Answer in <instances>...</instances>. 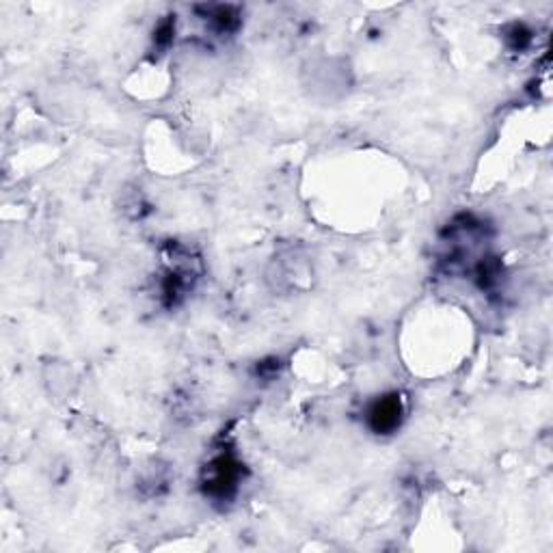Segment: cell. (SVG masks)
Instances as JSON below:
<instances>
[{"label":"cell","mask_w":553,"mask_h":553,"mask_svg":"<svg viewBox=\"0 0 553 553\" xmlns=\"http://www.w3.org/2000/svg\"><path fill=\"white\" fill-rule=\"evenodd\" d=\"M402 420V402L398 396H385L370 406L368 422L374 433L389 434L400 426Z\"/></svg>","instance_id":"6da1fadb"},{"label":"cell","mask_w":553,"mask_h":553,"mask_svg":"<svg viewBox=\"0 0 553 553\" xmlns=\"http://www.w3.org/2000/svg\"><path fill=\"white\" fill-rule=\"evenodd\" d=\"M236 482H238V465L227 456L214 460L210 467V480L206 482L208 491L214 497H227L236 488Z\"/></svg>","instance_id":"7a4b0ae2"}]
</instances>
